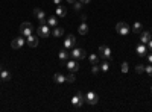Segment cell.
<instances>
[{
  "label": "cell",
  "mask_w": 152,
  "mask_h": 112,
  "mask_svg": "<svg viewBox=\"0 0 152 112\" xmlns=\"http://www.w3.org/2000/svg\"><path fill=\"white\" fill-rule=\"evenodd\" d=\"M67 2H69V3H70V5H73V3H75V2H76V0H67Z\"/></svg>",
  "instance_id": "36"
},
{
  "label": "cell",
  "mask_w": 152,
  "mask_h": 112,
  "mask_svg": "<svg viewBox=\"0 0 152 112\" xmlns=\"http://www.w3.org/2000/svg\"><path fill=\"white\" fill-rule=\"evenodd\" d=\"M145 73H148L149 76L152 77V64H149V65H145Z\"/></svg>",
  "instance_id": "29"
},
{
  "label": "cell",
  "mask_w": 152,
  "mask_h": 112,
  "mask_svg": "<svg viewBox=\"0 0 152 112\" xmlns=\"http://www.w3.org/2000/svg\"><path fill=\"white\" fill-rule=\"evenodd\" d=\"M135 52H137V55L138 56H146V53H148V47H146V44H138L137 47H135Z\"/></svg>",
  "instance_id": "13"
},
{
  "label": "cell",
  "mask_w": 152,
  "mask_h": 112,
  "mask_svg": "<svg viewBox=\"0 0 152 112\" xmlns=\"http://www.w3.org/2000/svg\"><path fill=\"white\" fill-rule=\"evenodd\" d=\"M32 32H34V26L29 21H24V23L20 24V33L24 36V38H28L29 35H32Z\"/></svg>",
  "instance_id": "1"
},
{
  "label": "cell",
  "mask_w": 152,
  "mask_h": 112,
  "mask_svg": "<svg viewBox=\"0 0 152 112\" xmlns=\"http://www.w3.org/2000/svg\"><path fill=\"white\" fill-rule=\"evenodd\" d=\"M47 24H49L52 29L56 27V26H58V17H49V18H47Z\"/></svg>",
  "instance_id": "23"
},
{
  "label": "cell",
  "mask_w": 152,
  "mask_h": 112,
  "mask_svg": "<svg viewBox=\"0 0 152 112\" xmlns=\"http://www.w3.org/2000/svg\"><path fill=\"white\" fill-rule=\"evenodd\" d=\"M0 80H2V77H0Z\"/></svg>",
  "instance_id": "38"
},
{
  "label": "cell",
  "mask_w": 152,
  "mask_h": 112,
  "mask_svg": "<svg viewBox=\"0 0 152 112\" xmlns=\"http://www.w3.org/2000/svg\"><path fill=\"white\" fill-rule=\"evenodd\" d=\"M34 15H35L38 20H40V24H41V23H46V14H44L43 9L35 8V9H34Z\"/></svg>",
  "instance_id": "12"
},
{
  "label": "cell",
  "mask_w": 152,
  "mask_h": 112,
  "mask_svg": "<svg viewBox=\"0 0 152 112\" xmlns=\"http://www.w3.org/2000/svg\"><path fill=\"white\" fill-rule=\"evenodd\" d=\"M81 21H87V15H85V14L81 15Z\"/></svg>",
  "instance_id": "34"
},
{
  "label": "cell",
  "mask_w": 152,
  "mask_h": 112,
  "mask_svg": "<svg viewBox=\"0 0 152 112\" xmlns=\"http://www.w3.org/2000/svg\"><path fill=\"white\" fill-rule=\"evenodd\" d=\"M99 67H100V71L107 73V71L110 70V62H108V59H105V61H102V62H99Z\"/></svg>",
  "instance_id": "21"
},
{
  "label": "cell",
  "mask_w": 152,
  "mask_h": 112,
  "mask_svg": "<svg viewBox=\"0 0 152 112\" xmlns=\"http://www.w3.org/2000/svg\"><path fill=\"white\" fill-rule=\"evenodd\" d=\"M67 68H69V71H73V73H76L79 70V65H78V62H76V59L72 58V61L67 62Z\"/></svg>",
  "instance_id": "14"
},
{
  "label": "cell",
  "mask_w": 152,
  "mask_h": 112,
  "mask_svg": "<svg viewBox=\"0 0 152 112\" xmlns=\"http://www.w3.org/2000/svg\"><path fill=\"white\" fill-rule=\"evenodd\" d=\"M142 30H143V24H142L140 21H135V23L132 24V27H131V32H134V33H142Z\"/></svg>",
  "instance_id": "17"
},
{
  "label": "cell",
  "mask_w": 152,
  "mask_h": 112,
  "mask_svg": "<svg viewBox=\"0 0 152 112\" xmlns=\"http://www.w3.org/2000/svg\"><path fill=\"white\" fill-rule=\"evenodd\" d=\"M53 80L56 83H64L66 82V76H64V74H61V73H56V74H53Z\"/></svg>",
  "instance_id": "22"
},
{
  "label": "cell",
  "mask_w": 152,
  "mask_h": 112,
  "mask_svg": "<svg viewBox=\"0 0 152 112\" xmlns=\"http://www.w3.org/2000/svg\"><path fill=\"white\" fill-rule=\"evenodd\" d=\"M135 73H138V74L145 73V65H143V64H137V65H135Z\"/></svg>",
  "instance_id": "26"
},
{
  "label": "cell",
  "mask_w": 152,
  "mask_h": 112,
  "mask_svg": "<svg viewBox=\"0 0 152 112\" xmlns=\"http://www.w3.org/2000/svg\"><path fill=\"white\" fill-rule=\"evenodd\" d=\"M99 71H100L99 64H94V65H93V68H91V73H93V74H99Z\"/></svg>",
  "instance_id": "30"
},
{
  "label": "cell",
  "mask_w": 152,
  "mask_h": 112,
  "mask_svg": "<svg viewBox=\"0 0 152 112\" xmlns=\"http://www.w3.org/2000/svg\"><path fill=\"white\" fill-rule=\"evenodd\" d=\"M120 70H122V73H128V70H129L128 62H123V64H122V67H120Z\"/></svg>",
  "instance_id": "28"
},
{
  "label": "cell",
  "mask_w": 152,
  "mask_h": 112,
  "mask_svg": "<svg viewBox=\"0 0 152 112\" xmlns=\"http://www.w3.org/2000/svg\"><path fill=\"white\" fill-rule=\"evenodd\" d=\"M151 90H152V86H151Z\"/></svg>",
  "instance_id": "39"
},
{
  "label": "cell",
  "mask_w": 152,
  "mask_h": 112,
  "mask_svg": "<svg viewBox=\"0 0 152 112\" xmlns=\"http://www.w3.org/2000/svg\"><path fill=\"white\" fill-rule=\"evenodd\" d=\"M38 41H40V36H38V35H29L26 38V43H28L29 47H37Z\"/></svg>",
  "instance_id": "11"
},
{
  "label": "cell",
  "mask_w": 152,
  "mask_h": 112,
  "mask_svg": "<svg viewBox=\"0 0 152 112\" xmlns=\"http://www.w3.org/2000/svg\"><path fill=\"white\" fill-rule=\"evenodd\" d=\"M88 61H90V64L91 65H94V64H99V62H100V58L97 56V55H90V56H88Z\"/></svg>",
  "instance_id": "24"
},
{
  "label": "cell",
  "mask_w": 152,
  "mask_h": 112,
  "mask_svg": "<svg viewBox=\"0 0 152 112\" xmlns=\"http://www.w3.org/2000/svg\"><path fill=\"white\" fill-rule=\"evenodd\" d=\"M146 46H148V48H149V52H152V40H151V41H149Z\"/></svg>",
  "instance_id": "32"
},
{
  "label": "cell",
  "mask_w": 152,
  "mask_h": 112,
  "mask_svg": "<svg viewBox=\"0 0 152 112\" xmlns=\"http://www.w3.org/2000/svg\"><path fill=\"white\" fill-rule=\"evenodd\" d=\"M75 79H76V76H75V73H73V71H70V73L67 74V76H66V80H67V82H70V83H73V82H75Z\"/></svg>",
  "instance_id": "25"
},
{
  "label": "cell",
  "mask_w": 152,
  "mask_h": 112,
  "mask_svg": "<svg viewBox=\"0 0 152 112\" xmlns=\"http://www.w3.org/2000/svg\"><path fill=\"white\" fill-rule=\"evenodd\" d=\"M52 2H53V5H56V6H58V5H61V3H62V0H52Z\"/></svg>",
  "instance_id": "31"
},
{
  "label": "cell",
  "mask_w": 152,
  "mask_h": 112,
  "mask_svg": "<svg viewBox=\"0 0 152 112\" xmlns=\"http://www.w3.org/2000/svg\"><path fill=\"white\" fill-rule=\"evenodd\" d=\"M0 77H2V80L8 82V80H11L12 74H11V71H8V70H2V71H0Z\"/></svg>",
  "instance_id": "19"
},
{
  "label": "cell",
  "mask_w": 152,
  "mask_h": 112,
  "mask_svg": "<svg viewBox=\"0 0 152 112\" xmlns=\"http://www.w3.org/2000/svg\"><path fill=\"white\" fill-rule=\"evenodd\" d=\"M151 40H152V32H149V30H142V33H140V43H142V44H148Z\"/></svg>",
  "instance_id": "9"
},
{
  "label": "cell",
  "mask_w": 152,
  "mask_h": 112,
  "mask_svg": "<svg viewBox=\"0 0 152 112\" xmlns=\"http://www.w3.org/2000/svg\"><path fill=\"white\" fill-rule=\"evenodd\" d=\"M85 103L88 105H97L99 103V94L94 91H88L85 94Z\"/></svg>",
  "instance_id": "4"
},
{
  "label": "cell",
  "mask_w": 152,
  "mask_h": 112,
  "mask_svg": "<svg viewBox=\"0 0 152 112\" xmlns=\"http://www.w3.org/2000/svg\"><path fill=\"white\" fill-rule=\"evenodd\" d=\"M99 53H100V58H104V59H111L113 58V53H111V48L108 47V46H105V44H102V46H99Z\"/></svg>",
  "instance_id": "7"
},
{
  "label": "cell",
  "mask_w": 152,
  "mask_h": 112,
  "mask_svg": "<svg viewBox=\"0 0 152 112\" xmlns=\"http://www.w3.org/2000/svg\"><path fill=\"white\" fill-rule=\"evenodd\" d=\"M82 8V2H81V0H76V2L73 3V9L75 11H79Z\"/></svg>",
  "instance_id": "27"
},
{
  "label": "cell",
  "mask_w": 152,
  "mask_h": 112,
  "mask_svg": "<svg viewBox=\"0 0 152 112\" xmlns=\"http://www.w3.org/2000/svg\"><path fill=\"white\" fill-rule=\"evenodd\" d=\"M84 103H85V95H84L81 91H78V92L72 97V105H73L75 108H81Z\"/></svg>",
  "instance_id": "2"
},
{
  "label": "cell",
  "mask_w": 152,
  "mask_h": 112,
  "mask_svg": "<svg viewBox=\"0 0 152 112\" xmlns=\"http://www.w3.org/2000/svg\"><path fill=\"white\" fill-rule=\"evenodd\" d=\"M151 32H152V30H151Z\"/></svg>",
  "instance_id": "40"
},
{
  "label": "cell",
  "mask_w": 152,
  "mask_h": 112,
  "mask_svg": "<svg viewBox=\"0 0 152 112\" xmlns=\"http://www.w3.org/2000/svg\"><path fill=\"white\" fill-rule=\"evenodd\" d=\"M55 14H56V17H66V15H67V9L62 6V5H58Z\"/></svg>",
  "instance_id": "16"
},
{
  "label": "cell",
  "mask_w": 152,
  "mask_h": 112,
  "mask_svg": "<svg viewBox=\"0 0 152 112\" xmlns=\"http://www.w3.org/2000/svg\"><path fill=\"white\" fill-rule=\"evenodd\" d=\"M148 62H149V64H152V53L148 55Z\"/></svg>",
  "instance_id": "33"
},
{
  "label": "cell",
  "mask_w": 152,
  "mask_h": 112,
  "mask_svg": "<svg viewBox=\"0 0 152 112\" xmlns=\"http://www.w3.org/2000/svg\"><path fill=\"white\" fill-rule=\"evenodd\" d=\"M2 70H3V68H2V65H0V71H2Z\"/></svg>",
  "instance_id": "37"
},
{
  "label": "cell",
  "mask_w": 152,
  "mask_h": 112,
  "mask_svg": "<svg viewBox=\"0 0 152 112\" xmlns=\"http://www.w3.org/2000/svg\"><path fill=\"white\" fill-rule=\"evenodd\" d=\"M78 32H79L81 35H87V33H88V24H87V21H81Z\"/></svg>",
  "instance_id": "18"
},
{
  "label": "cell",
  "mask_w": 152,
  "mask_h": 112,
  "mask_svg": "<svg viewBox=\"0 0 152 112\" xmlns=\"http://www.w3.org/2000/svg\"><path fill=\"white\" fill-rule=\"evenodd\" d=\"M116 30H117V33H119V35L126 36V35H128V33L131 32V27H129L126 23L120 21V23H117V24H116Z\"/></svg>",
  "instance_id": "6"
},
{
  "label": "cell",
  "mask_w": 152,
  "mask_h": 112,
  "mask_svg": "<svg viewBox=\"0 0 152 112\" xmlns=\"http://www.w3.org/2000/svg\"><path fill=\"white\" fill-rule=\"evenodd\" d=\"M37 35L41 36V38H49L50 36V26L47 23H41L40 27L37 29Z\"/></svg>",
  "instance_id": "3"
},
{
  "label": "cell",
  "mask_w": 152,
  "mask_h": 112,
  "mask_svg": "<svg viewBox=\"0 0 152 112\" xmlns=\"http://www.w3.org/2000/svg\"><path fill=\"white\" fill-rule=\"evenodd\" d=\"M81 2H82V5H88V3L91 2V0H81Z\"/></svg>",
  "instance_id": "35"
},
{
  "label": "cell",
  "mask_w": 152,
  "mask_h": 112,
  "mask_svg": "<svg viewBox=\"0 0 152 112\" xmlns=\"http://www.w3.org/2000/svg\"><path fill=\"white\" fill-rule=\"evenodd\" d=\"M24 44H26V38H24V36L21 35V36H17V38H14V40H12V43H11V47L15 50V48H21Z\"/></svg>",
  "instance_id": "8"
},
{
  "label": "cell",
  "mask_w": 152,
  "mask_h": 112,
  "mask_svg": "<svg viewBox=\"0 0 152 112\" xmlns=\"http://www.w3.org/2000/svg\"><path fill=\"white\" fill-rule=\"evenodd\" d=\"M69 58H70V53L67 52V48H62V50L59 52V61L64 64V62H67L69 61Z\"/></svg>",
  "instance_id": "15"
},
{
  "label": "cell",
  "mask_w": 152,
  "mask_h": 112,
  "mask_svg": "<svg viewBox=\"0 0 152 112\" xmlns=\"http://www.w3.org/2000/svg\"><path fill=\"white\" fill-rule=\"evenodd\" d=\"M76 46V40L73 35H67L66 40H64V48H73Z\"/></svg>",
  "instance_id": "10"
},
{
  "label": "cell",
  "mask_w": 152,
  "mask_h": 112,
  "mask_svg": "<svg viewBox=\"0 0 152 112\" xmlns=\"http://www.w3.org/2000/svg\"><path fill=\"white\" fill-rule=\"evenodd\" d=\"M70 56H72L73 59H76V61H78V59H84V58L87 56V52L84 50V48H81V47H73Z\"/></svg>",
  "instance_id": "5"
},
{
  "label": "cell",
  "mask_w": 152,
  "mask_h": 112,
  "mask_svg": "<svg viewBox=\"0 0 152 112\" xmlns=\"http://www.w3.org/2000/svg\"><path fill=\"white\" fill-rule=\"evenodd\" d=\"M52 35L55 36V38H59V36H62L64 35V27H53V30H52Z\"/></svg>",
  "instance_id": "20"
}]
</instances>
